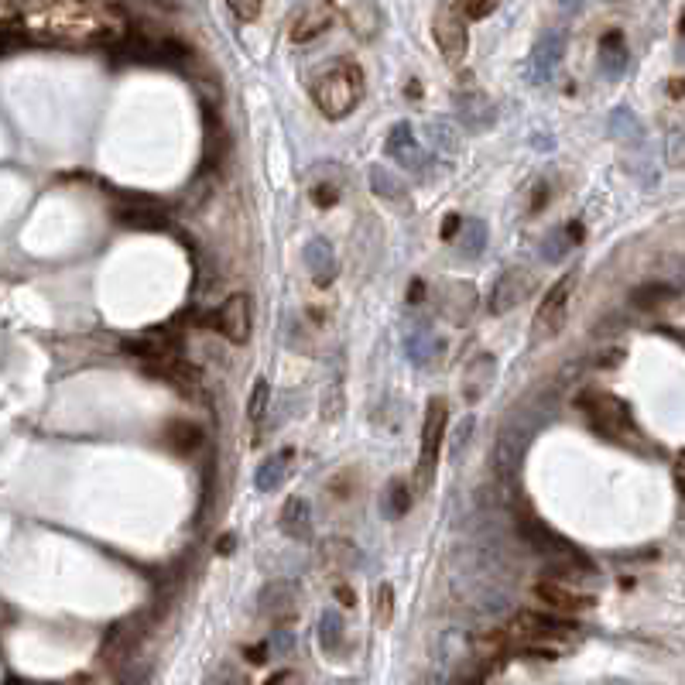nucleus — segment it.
I'll use <instances>...</instances> for the list:
<instances>
[{"label":"nucleus","instance_id":"48","mask_svg":"<svg viewBox=\"0 0 685 685\" xmlns=\"http://www.w3.org/2000/svg\"><path fill=\"white\" fill-rule=\"evenodd\" d=\"M562 7H566V11H579V7H583V0H562Z\"/></svg>","mask_w":685,"mask_h":685},{"label":"nucleus","instance_id":"8","mask_svg":"<svg viewBox=\"0 0 685 685\" xmlns=\"http://www.w3.org/2000/svg\"><path fill=\"white\" fill-rule=\"evenodd\" d=\"M535 292V274L528 268H507L494 285V295H490V312L494 316H504L511 312L514 305H521L525 298Z\"/></svg>","mask_w":685,"mask_h":685},{"label":"nucleus","instance_id":"15","mask_svg":"<svg viewBox=\"0 0 685 685\" xmlns=\"http://www.w3.org/2000/svg\"><path fill=\"white\" fill-rule=\"evenodd\" d=\"M514 631L525 634L528 644L531 641L545 644V638H572V634H576V624L559 620V617H548V614H518V620H514Z\"/></svg>","mask_w":685,"mask_h":685},{"label":"nucleus","instance_id":"18","mask_svg":"<svg viewBox=\"0 0 685 685\" xmlns=\"http://www.w3.org/2000/svg\"><path fill=\"white\" fill-rule=\"evenodd\" d=\"M281 531L295 542H309L312 535V507L305 497H288L285 507H281V518H278Z\"/></svg>","mask_w":685,"mask_h":685},{"label":"nucleus","instance_id":"26","mask_svg":"<svg viewBox=\"0 0 685 685\" xmlns=\"http://www.w3.org/2000/svg\"><path fill=\"white\" fill-rule=\"evenodd\" d=\"M473 651L483 658V662H501L504 655H511V634L504 631H487L473 638Z\"/></svg>","mask_w":685,"mask_h":685},{"label":"nucleus","instance_id":"4","mask_svg":"<svg viewBox=\"0 0 685 685\" xmlns=\"http://www.w3.org/2000/svg\"><path fill=\"white\" fill-rule=\"evenodd\" d=\"M148 627H151V610H141V614H134V617H124L120 624L110 627L107 641H103V648H100L103 665L120 668V665L131 662L137 644H141L144 634H148Z\"/></svg>","mask_w":685,"mask_h":685},{"label":"nucleus","instance_id":"45","mask_svg":"<svg viewBox=\"0 0 685 685\" xmlns=\"http://www.w3.org/2000/svg\"><path fill=\"white\" fill-rule=\"evenodd\" d=\"M209 679H213V682H244V675L230 672V668H220V672H213Z\"/></svg>","mask_w":685,"mask_h":685},{"label":"nucleus","instance_id":"12","mask_svg":"<svg viewBox=\"0 0 685 685\" xmlns=\"http://www.w3.org/2000/svg\"><path fill=\"white\" fill-rule=\"evenodd\" d=\"M114 220L131 230H161L165 227V209L151 199H124L114 206Z\"/></svg>","mask_w":685,"mask_h":685},{"label":"nucleus","instance_id":"16","mask_svg":"<svg viewBox=\"0 0 685 685\" xmlns=\"http://www.w3.org/2000/svg\"><path fill=\"white\" fill-rule=\"evenodd\" d=\"M302 261H305V268H309L312 278H316V285H329V281L336 278V271H340V261H336V254H333V244L322 240V237L305 244Z\"/></svg>","mask_w":685,"mask_h":685},{"label":"nucleus","instance_id":"34","mask_svg":"<svg viewBox=\"0 0 685 685\" xmlns=\"http://www.w3.org/2000/svg\"><path fill=\"white\" fill-rule=\"evenodd\" d=\"M394 620V590L388 583H381L374 590V624L377 627H388Z\"/></svg>","mask_w":685,"mask_h":685},{"label":"nucleus","instance_id":"47","mask_svg":"<svg viewBox=\"0 0 685 685\" xmlns=\"http://www.w3.org/2000/svg\"><path fill=\"white\" fill-rule=\"evenodd\" d=\"M271 682H298V675H292V672H281V675H271Z\"/></svg>","mask_w":685,"mask_h":685},{"label":"nucleus","instance_id":"49","mask_svg":"<svg viewBox=\"0 0 685 685\" xmlns=\"http://www.w3.org/2000/svg\"><path fill=\"white\" fill-rule=\"evenodd\" d=\"M668 86H672V96H679V93L685 90V83H679V79H672V83H668Z\"/></svg>","mask_w":685,"mask_h":685},{"label":"nucleus","instance_id":"32","mask_svg":"<svg viewBox=\"0 0 685 685\" xmlns=\"http://www.w3.org/2000/svg\"><path fill=\"white\" fill-rule=\"evenodd\" d=\"M165 439L172 442L179 453H192V449L203 442V432H199V425H192V422H168V429H165Z\"/></svg>","mask_w":685,"mask_h":685},{"label":"nucleus","instance_id":"21","mask_svg":"<svg viewBox=\"0 0 685 685\" xmlns=\"http://www.w3.org/2000/svg\"><path fill=\"white\" fill-rule=\"evenodd\" d=\"M388 155L398 161L401 168H418L422 165V144L415 141V131L408 124L391 127L388 134Z\"/></svg>","mask_w":685,"mask_h":685},{"label":"nucleus","instance_id":"36","mask_svg":"<svg viewBox=\"0 0 685 685\" xmlns=\"http://www.w3.org/2000/svg\"><path fill=\"white\" fill-rule=\"evenodd\" d=\"M268 398H271V384L264 381V377H257L254 388H251V398H247V418L251 422H261L264 411H268Z\"/></svg>","mask_w":685,"mask_h":685},{"label":"nucleus","instance_id":"33","mask_svg":"<svg viewBox=\"0 0 685 685\" xmlns=\"http://www.w3.org/2000/svg\"><path fill=\"white\" fill-rule=\"evenodd\" d=\"M610 134H614L617 141H641L644 127L638 124V117H634L631 110H617V114L610 117Z\"/></svg>","mask_w":685,"mask_h":685},{"label":"nucleus","instance_id":"20","mask_svg":"<svg viewBox=\"0 0 685 685\" xmlns=\"http://www.w3.org/2000/svg\"><path fill=\"white\" fill-rule=\"evenodd\" d=\"M494 374H497V364L490 353H480V357L470 360V367H466L463 374V394L466 401H480L483 394H487V388L494 384Z\"/></svg>","mask_w":685,"mask_h":685},{"label":"nucleus","instance_id":"46","mask_svg":"<svg viewBox=\"0 0 685 685\" xmlns=\"http://www.w3.org/2000/svg\"><path fill=\"white\" fill-rule=\"evenodd\" d=\"M463 227V223H459V216H446V227H442V237H453V233Z\"/></svg>","mask_w":685,"mask_h":685},{"label":"nucleus","instance_id":"1","mask_svg":"<svg viewBox=\"0 0 685 685\" xmlns=\"http://www.w3.org/2000/svg\"><path fill=\"white\" fill-rule=\"evenodd\" d=\"M312 100L329 120H340L364 100V69L350 59L333 62L322 76L312 79Z\"/></svg>","mask_w":685,"mask_h":685},{"label":"nucleus","instance_id":"6","mask_svg":"<svg viewBox=\"0 0 685 685\" xmlns=\"http://www.w3.org/2000/svg\"><path fill=\"white\" fill-rule=\"evenodd\" d=\"M572 288H576V274H562V278L545 292V302L538 305V312H535V336L538 340H552V336L562 329L566 312H569V302H572Z\"/></svg>","mask_w":685,"mask_h":685},{"label":"nucleus","instance_id":"27","mask_svg":"<svg viewBox=\"0 0 685 685\" xmlns=\"http://www.w3.org/2000/svg\"><path fill=\"white\" fill-rule=\"evenodd\" d=\"M679 295L672 285H665V281H651V285H641L631 292V305H638V309H662L672 298Z\"/></svg>","mask_w":685,"mask_h":685},{"label":"nucleus","instance_id":"37","mask_svg":"<svg viewBox=\"0 0 685 685\" xmlns=\"http://www.w3.org/2000/svg\"><path fill=\"white\" fill-rule=\"evenodd\" d=\"M572 244H576V240H572L569 230H555V233H548V237H545L542 254L548 257V261H562Z\"/></svg>","mask_w":685,"mask_h":685},{"label":"nucleus","instance_id":"31","mask_svg":"<svg viewBox=\"0 0 685 685\" xmlns=\"http://www.w3.org/2000/svg\"><path fill=\"white\" fill-rule=\"evenodd\" d=\"M456 247L463 257H477L483 247H487V227H483V220H466L463 227H459Z\"/></svg>","mask_w":685,"mask_h":685},{"label":"nucleus","instance_id":"22","mask_svg":"<svg viewBox=\"0 0 685 685\" xmlns=\"http://www.w3.org/2000/svg\"><path fill=\"white\" fill-rule=\"evenodd\" d=\"M627 69V45H624V35L620 31H607V35L600 38V72L610 79H620Z\"/></svg>","mask_w":685,"mask_h":685},{"label":"nucleus","instance_id":"10","mask_svg":"<svg viewBox=\"0 0 685 685\" xmlns=\"http://www.w3.org/2000/svg\"><path fill=\"white\" fill-rule=\"evenodd\" d=\"M439 312L453 322V326L470 322L473 312H477V288H473L470 281H446V285L439 288Z\"/></svg>","mask_w":685,"mask_h":685},{"label":"nucleus","instance_id":"13","mask_svg":"<svg viewBox=\"0 0 685 685\" xmlns=\"http://www.w3.org/2000/svg\"><path fill=\"white\" fill-rule=\"evenodd\" d=\"M216 326L230 343H247V336H251V302H247V295H230L220 305Z\"/></svg>","mask_w":685,"mask_h":685},{"label":"nucleus","instance_id":"2","mask_svg":"<svg viewBox=\"0 0 685 685\" xmlns=\"http://www.w3.org/2000/svg\"><path fill=\"white\" fill-rule=\"evenodd\" d=\"M446 425H449V405L442 398H432L425 408V425H422V453H418L415 466V487L429 490V483L435 477V463H439V449L446 439Z\"/></svg>","mask_w":685,"mask_h":685},{"label":"nucleus","instance_id":"7","mask_svg":"<svg viewBox=\"0 0 685 685\" xmlns=\"http://www.w3.org/2000/svg\"><path fill=\"white\" fill-rule=\"evenodd\" d=\"M583 408L593 429H600L610 439H624V432L631 429V411L614 394H590V398H583Z\"/></svg>","mask_w":685,"mask_h":685},{"label":"nucleus","instance_id":"5","mask_svg":"<svg viewBox=\"0 0 685 685\" xmlns=\"http://www.w3.org/2000/svg\"><path fill=\"white\" fill-rule=\"evenodd\" d=\"M432 35H435V45H439L442 59L453 62V66H459V62L466 59V52H470L466 18L459 14L456 4H442L439 7V14H435V21H432Z\"/></svg>","mask_w":685,"mask_h":685},{"label":"nucleus","instance_id":"44","mask_svg":"<svg viewBox=\"0 0 685 685\" xmlns=\"http://www.w3.org/2000/svg\"><path fill=\"white\" fill-rule=\"evenodd\" d=\"M336 600H340V603H346V607H357V593H353L350 590V586H336Z\"/></svg>","mask_w":685,"mask_h":685},{"label":"nucleus","instance_id":"39","mask_svg":"<svg viewBox=\"0 0 685 685\" xmlns=\"http://www.w3.org/2000/svg\"><path fill=\"white\" fill-rule=\"evenodd\" d=\"M292 648H295V634L288 631V627H281V631H274L268 638L271 658H288V655H292Z\"/></svg>","mask_w":685,"mask_h":685},{"label":"nucleus","instance_id":"3","mask_svg":"<svg viewBox=\"0 0 685 685\" xmlns=\"http://www.w3.org/2000/svg\"><path fill=\"white\" fill-rule=\"evenodd\" d=\"M538 425H542V418L528 415V411H514L511 418H507V425L497 435V446H494V466L501 470V477H511L514 470H518L521 456H525L531 435L538 432Z\"/></svg>","mask_w":685,"mask_h":685},{"label":"nucleus","instance_id":"42","mask_svg":"<svg viewBox=\"0 0 685 685\" xmlns=\"http://www.w3.org/2000/svg\"><path fill=\"white\" fill-rule=\"evenodd\" d=\"M227 4L240 21H254L261 14V0H227Z\"/></svg>","mask_w":685,"mask_h":685},{"label":"nucleus","instance_id":"17","mask_svg":"<svg viewBox=\"0 0 685 685\" xmlns=\"http://www.w3.org/2000/svg\"><path fill=\"white\" fill-rule=\"evenodd\" d=\"M456 110H459V117H463V127H470L473 134L487 131V127L494 124V107H490V100L480 90L456 93Z\"/></svg>","mask_w":685,"mask_h":685},{"label":"nucleus","instance_id":"24","mask_svg":"<svg viewBox=\"0 0 685 685\" xmlns=\"http://www.w3.org/2000/svg\"><path fill=\"white\" fill-rule=\"evenodd\" d=\"M350 28H353V35L357 38H364V42H370V38L381 31V14H377V7L374 4H367V0H360V4H353L350 7Z\"/></svg>","mask_w":685,"mask_h":685},{"label":"nucleus","instance_id":"35","mask_svg":"<svg viewBox=\"0 0 685 685\" xmlns=\"http://www.w3.org/2000/svg\"><path fill=\"white\" fill-rule=\"evenodd\" d=\"M429 134L435 137V148L446 151V155H456V151H459V131L453 124H446V120H432Z\"/></svg>","mask_w":685,"mask_h":685},{"label":"nucleus","instance_id":"9","mask_svg":"<svg viewBox=\"0 0 685 685\" xmlns=\"http://www.w3.org/2000/svg\"><path fill=\"white\" fill-rule=\"evenodd\" d=\"M257 607H261L264 620H271V624H278V627H288L298 617V590L292 583H268L261 590Z\"/></svg>","mask_w":685,"mask_h":685},{"label":"nucleus","instance_id":"38","mask_svg":"<svg viewBox=\"0 0 685 685\" xmlns=\"http://www.w3.org/2000/svg\"><path fill=\"white\" fill-rule=\"evenodd\" d=\"M456 7L466 21H483L497 7V0H456Z\"/></svg>","mask_w":685,"mask_h":685},{"label":"nucleus","instance_id":"19","mask_svg":"<svg viewBox=\"0 0 685 685\" xmlns=\"http://www.w3.org/2000/svg\"><path fill=\"white\" fill-rule=\"evenodd\" d=\"M562 55H566V35H562V31H545V35L535 42V52H531L535 79H545L548 72L562 62Z\"/></svg>","mask_w":685,"mask_h":685},{"label":"nucleus","instance_id":"30","mask_svg":"<svg viewBox=\"0 0 685 685\" xmlns=\"http://www.w3.org/2000/svg\"><path fill=\"white\" fill-rule=\"evenodd\" d=\"M322 559H326V566H329V569L346 572V569L357 566L360 555H357V545L343 542V538H333V542H326V548H322Z\"/></svg>","mask_w":685,"mask_h":685},{"label":"nucleus","instance_id":"43","mask_svg":"<svg viewBox=\"0 0 685 685\" xmlns=\"http://www.w3.org/2000/svg\"><path fill=\"white\" fill-rule=\"evenodd\" d=\"M470 435H473V415H466V418H463V425H459V429H456L453 453H459V449H463L466 442H470Z\"/></svg>","mask_w":685,"mask_h":685},{"label":"nucleus","instance_id":"41","mask_svg":"<svg viewBox=\"0 0 685 685\" xmlns=\"http://www.w3.org/2000/svg\"><path fill=\"white\" fill-rule=\"evenodd\" d=\"M336 199H340V189H336L333 182H326V185H312V203L316 206H336Z\"/></svg>","mask_w":685,"mask_h":685},{"label":"nucleus","instance_id":"29","mask_svg":"<svg viewBox=\"0 0 685 685\" xmlns=\"http://www.w3.org/2000/svg\"><path fill=\"white\" fill-rule=\"evenodd\" d=\"M384 518H391V521H401L408 514V507H411V490H408V483L405 480H391L388 483V490H384Z\"/></svg>","mask_w":685,"mask_h":685},{"label":"nucleus","instance_id":"50","mask_svg":"<svg viewBox=\"0 0 685 685\" xmlns=\"http://www.w3.org/2000/svg\"><path fill=\"white\" fill-rule=\"evenodd\" d=\"M83 4H93V0H83Z\"/></svg>","mask_w":685,"mask_h":685},{"label":"nucleus","instance_id":"23","mask_svg":"<svg viewBox=\"0 0 685 685\" xmlns=\"http://www.w3.org/2000/svg\"><path fill=\"white\" fill-rule=\"evenodd\" d=\"M288 466H292V453H274V456H268L261 463V470H257V477H254V483H257V490H261V494H274V490H281V483L288 480Z\"/></svg>","mask_w":685,"mask_h":685},{"label":"nucleus","instance_id":"28","mask_svg":"<svg viewBox=\"0 0 685 685\" xmlns=\"http://www.w3.org/2000/svg\"><path fill=\"white\" fill-rule=\"evenodd\" d=\"M370 189H374V196L391 199V203H401V199H405V182H401L391 168H381V165L370 168Z\"/></svg>","mask_w":685,"mask_h":685},{"label":"nucleus","instance_id":"25","mask_svg":"<svg viewBox=\"0 0 685 685\" xmlns=\"http://www.w3.org/2000/svg\"><path fill=\"white\" fill-rule=\"evenodd\" d=\"M343 638H346V624H343V614L336 607H329L326 614L319 617V644L333 655V651L343 648Z\"/></svg>","mask_w":685,"mask_h":685},{"label":"nucleus","instance_id":"14","mask_svg":"<svg viewBox=\"0 0 685 685\" xmlns=\"http://www.w3.org/2000/svg\"><path fill=\"white\" fill-rule=\"evenodd\" d=\"M333 21H336L333 4H326V0H316V4H309L295 18L292 31H288V38H292L295 45H305V42H312V38H319L322 31L333 28Z\"/></svg>","mask_w":685,"mask_h":685},{"label":"nucleus","instance_id":"11","mask_svg":"<svg viewBox=\"0 0 685 685\" xmlns=\"http://www.w3.org/2000/svg\"><path fill=\"white\" fill-rule=\"evenodd\" d=\"M535 596L545 603V607H555L562 614H576V610H590L593 600L583 590H576L572 583H562V579H542L535 586Z\"/></svg>","mask_w":685,"mask_h":685},{"label":"nucleus","instance_id":"40","mask_svg":"<svg viewBox=\"0 0 685 685\" xmlns=\"http://www.w3.org/2000/svg\"><path fill=\"white\" fill-rule=\"evenodd\" d=\"M408 353L418 360V364H425V360H429V353H432V336L425 333V329L411 333V336H408Z\"/></svg>","mask_w":685,"mask_h":685}]
</instances>
